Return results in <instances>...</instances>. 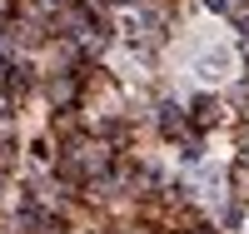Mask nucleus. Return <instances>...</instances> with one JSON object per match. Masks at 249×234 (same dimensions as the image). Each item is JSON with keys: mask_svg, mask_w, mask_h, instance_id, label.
I'll return each instance as SVG.
<instances>
[]
</instances>
